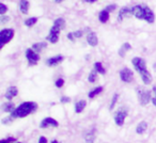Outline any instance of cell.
<instances>
[{"mask_svg": "<svg viewBox=\"0 0 156 143\" xmlns=\"http://www.w3.org/2000/svg\"><path fill=\"white\" fill-rule=\"evenodd\" d=\"M18 93V90L16 87H10L9 89L7 90V93H5V98L11 101L12 98H14Z\"/></svg>", "mask_w": 156, "mask_h": 143, "instance_id": "cell-14", "label": "cell"}, {"mask_svg": "<svg viewBox=\"0 0 156 143\" xmlns=\"http://www.w3.org/2000/svg\"><path fill=\"white\" fill-rule=\"evenodd\" d=\"M38 108V105L33 101H26L19 105L14 111L11 113V116L13 118H25L30 113L34 112Z\"/></svg>", "mask_w": 156, "mask_h": 143, "instance_id": "cell-1", "label": "cell"}, {"mask_svg": "<svg viewBox=\"0 0 156 143\" xmlns=\"http://www.w3.org/2000/svg\"><path fill=\"white\" fill-rule=\"evenodd\" d=\"M120 78L124 82H131L133 80V72L129 68L125 67L120 72Z\"/></svg>", "mask_w": 156, "mask_h": 143, "instance_id": "cell-8", "label": "cell"}, {"mask_svg": "<svg viewBox=\"0 0 156 143\" xmlns=\"http://www.w3.org/2000/svg\"><path fill=\"white\" fill-rule=\"evenodd\" d=\"M39 143H47V139L45 137H41L39 139Z\"/></svg>", "mask_w": 156, "mask_h": 143, "instance_id": "cell-39", "label": "cell"}, {"mask_svg": "<svg viewBox=\"0 0 156 143\" xmlns=\"http://www.w3.org/2000/svg\"><path fill=\"white\" fill-rule=\"evenodd\" d=\"M21 13H24V14H27L29 11V2L27 0H21Z\"/></svg>", "mask_w": 156, "mask_h": 143, "instance_id": "cell-24", "label": "cell"}, {"mask_svg": "<svg viewBox=\"0 0 156 143\" xmlns=\"http://www.w3.org/2000/svg\"><path fill=\"white\" fill-rule=\"evenodd\" d=\"M48 126H53V127H58V122L56 120L51 119V118H46V119H44L41 122L40 124V127H42V128H46Z\"/></svg>", "mask_w": 156, "mask_h": 143, "instance_id": "cell-10", "label": "cell"}, {"mask_svg": "<svg viewBox=\"0 0 156 143\" xmlns=\"http://www.w3.org/2000/svg\"><path fill=\"white\" fill-rule=\"evenodd\" d=\"M87 41H88L89 45L96 46V45H97V43H99V38H97V35H96L94 32H90V33L88 34Z\"/></svg>", "mask_w": 156, "mask_h": 143, "instance_id": "cell-15", "label": "cell"}, {"mask_svg": "<svg viewBox=\"0 0 156 143\" xmlns=\"http://www.w3.org/2000/svg\"><path fill=\"white\" fill-rule=\"evenodd\" d=\"M7 11H8L7 5H5L4 3H0V16L5 14V12H7Z\"/></svg>", "mask_w": 156, "mask_h": 143, "instance_id": "cell-30", "label": "cell"}, {"mask_svg": "<svg viewBox=\"0 0 156 143\" xmlns=\"http://www.w3.org/2000/svg\"><path fill=\"white\" fill-rule=\"evenodd\" d=\"M86 105H87V101H83V99L77 101L76 105H75V111H76V113H80L86 108Z\"/></svg>", "mask_w": 156, "mask_h": 143, "instance_id": "cell-20", "label": "cell"}, {"mask_svg": "<svg viewBox=\"0 0 156 143\" xmlns=\"http://www.w3.org/2000/svg\"><path fill=\"white\" fill-rule=\"evenodd\" d=\"M62 61H63V57L57 56V57H53V58H49V59L46 61V64L48 66H55V65L61 63Z\"/></svg>", "mask_w": 156, "mask_h": 143, "instance_id": "cell-13", "label": "cell"}, {"mask_svg": "<svg viewBox=\"0 0 156 143\" xmlns=\"http://www.w3.org/2000/svg\"><path fill=\"white\" fill-rule=\"evenodd\" d=\"M146 128H148L146 122H140L137 126V128H136V133H139V135H142L146 130Z\"/></svg>", "mask_w": 156, "mask_h": 143, "instance_id": "cell-21", "label": "cell"}, {"mask_svg": "<svg viewBox=\"0 0 156 143\" xmlns=\"http://www.w3.org/2000/svg\"><path fill=\"white\" fill-rule=\"evenodd\" d=\"M131 48V46L128 44V43H124L123 45H122V47L120 48V50H119V55H120V57H125V53H126V51H128L129 49Z\"/></svg>", "mask_w": 156, "mask_h": 143, "instance_id": "cell-23", "label": "cell"}, {"mask_svg": "<svg viewBox=\"0 0 156 143\" xmlns=\"http://www.w3.org/2000/svg\"><path fill=\"white\" fill-rule=\"evenodd\" d=\"M73 34H74V38H80L82 35V31H80V30H78V31H75L73 32Z\"/></svg>", "mask_w": 156, "mask_h": 143, "instance_id": "cell-36", "label": "cell"}, {"mask_svg": "<svg viewBox=\"0 0 156 143\" xmlns=\"http://www.w3.org/2000/svg\"><path fill=\"white\" fill-rule=\"evenodd\" d=\"M143 19H146L148 23L152 24L155 21V16H154V13H153L151 9L146 5H143Z\"/></svg>", "mask_w": 156, "mask_h": 143, "instance_id": "cell-9", "label": "cell"}, {"mask_svg": "<svg viewBox=\"0 0 156 143\" xmlns=\"http://www.w3.org/2000/svg\"><path fill=\"white\" fill-rule=\"evenodd\" d=\"M26 58L28 59L29 65H34V64H36V63L39 62L40 60L39 55L32 48H29L26 50Z\"/></svg>", "mask_w": 156, "mask_h": 143, "instance_id": "cell-4", "label": "cell"}, {"mask_svg": "<svg viewBox=\"0 0 156 143\" xmlns=\"http://www.w3.org/2000/svg\"><path fill=\"white\" fill-rule=\"evenodd\" d=\"M9 19H10V17H8V16H4V15H1V16H0V23H1V24H4V23L9 21Z\"/></svg>", "mask_w": 156, "mask_h": 143, "instance_id": "cell-34", "label": "cell"}, {"mask_svg": "<svg viewBox=\"0 0 156 143\" xmlns=\"http://www.w3.org/2000/svg\"><path fill=\"white\" fill-rule=\"evenodd\" d=\"M140 76H141V79L143 81V83L150 84L151 83V80H152V77H151V74L148 72V70H143L140 73Z\"/></svg>", "mask_w": 156, "mask_h": 143, "instance_id": "cell-16", "label": "cell"}, {"mask_svg": "<svg viewBox=\"0 0 156 143\" xmlns=\"http://www.w3.org/2000/svg\"><path fill=\"white\" fill-rule=\"evenodd\" d=\"M116 4H110V5H108V7L106 8V11H108V12H112V11H114V9H116Z\"/></svg>", "mask_w": 156, "mask_h": 143, "instance_id": "cell-35", "label": "cell"}, {"mask_svg": "<svg viewBox=\"0 0 156 143\" xmlns=\"http://www.w3.org/2000/svg\"><path fill=\"white\" fill-rule=\"evenodd\" d=\"M61 101L62 103H68L70 101V97H62L61 98Z\"/></svg>", "mask_w": 156, "mask_h": 143, "instance_id": "cell-41", "label": "cell"}, {"mask_svg": "<svg viewBox=\"0 0 156 143\" xmlns=\"http://www.w3.org/2000/svg\"><path fill=\"white\" fill-rule=\"evenodd\" d=\"M133 16L139 19H143V5H135L131 8Z\"/></svg>", "mask_w": 156, "mask_h": 143, "instance_id": "cell-11", "label": "cell"}, {"mask_svg": "<svg viewBox=\"0 0 156 143\" xmlns=\"http://www.w3.org/2000/svg\"><path fill=\"white\" fill-rule=\"evenodd\" d=\"M131 63H133V65L135 66V68L138 70L139 73H141V72H143V70H146V61L142 59V58L136 57V58H134V59L131 60Z\"/></svg>", "mask_w": 156, "mask_h": 143, "instance_id": "cell-6", "label": "cell"}, {"mask_svg": "<svg viewBox=\"0 0 156 143\" xmlns=\"http://www.w3.org/2000/svg\"><path fill=\"white\" fill-rule=\"evenodd\" d=\"M86 143H94L95 141V129L93 128L86 135Z\"/></svg>", "mask_w": 156, "mask_h": 143, "instance_id": "cell-17", "label": "cell"}, {"mask_svg": "<svg viewBox=\"0 0 156 143\" xmlns=\"http://www.w3.org/2000/svg\"><path fill=\"white\" fill-rule=\"evenodd\" d=\"M60 31H61V29H59L58 27H56V26H53L49 31V34L47 36V41H49V42L53 43V44L57 43L58 38H59V34H60Z\"/></svg>", "mask_w": 156, "mask_h": 143, "instance_id": "cell-5", "label": "cell"}, {"mask_svg": "<svg viewBox=\"0 0 156 143\" xmlns=\"http://www.w3.org/2000/svg\"><path fill=\"white\" fill-rule=\"evenodd\" d=\"M68 38H70L71 41H74V34H73V32H71V33H68Z\"/></svg>", "mask_w": 156, "mask_h": 143, "instance_id": "cell-40", "label": "cell"}, {"mask_svg": "<svg viewBox=\"0 0 156 143\" xmlns=\"http://www.w3.org/2000/svg\"><path fill=\"white\" fill-rule=\"evenodd\" d=\"M137 94H138L139 101H140V104L142 106H146L148 105V103L151 99V92L150 91H144L142 90L141 88H139L137 90Z\"/></svg>", "mask_w": 156, "mask_h": 143, "instance_id": "cell-3", "label": "cell"}, {"mask_svg": "<svg viewBox=\"0 0 156 143\" xmlns=\"http://www.w3.org/2000/svg\"><path fill=\"white\" fill-rule=\"evenodd\" d=\"M12 141H14V139H13V138H9V139L2 140L0 143H10V142H12Z\"/></svg>", "mask_w": 156, "mask_h": 143, "instance_id": "cell-38", "label": "cell"}, {"mask_svg": "<svg viewBox=\"0 0 156 143\" xmlns=\"http://www.w3.org/2000/svg\"><path fill=\"white\" fill-rule=\"evenodd\" d=\"M63 84H64V80L62 79V78H60V79H58V80L56 81V87L57 88L63 87Z\"/></svg>", "mask_w": 156, "mask_h": 143, "instance_id": "cell-33", "label": "cell"}, {"mask_svg": "<svg viewBox=\"0 0 156 143\" xmlns=\"http://www.w3.org/2000/svg\"><path fill=\"white\" fill-rule=\"evenodd\" d=\"M99 21H101V23H103V24L104 23H107L108 19H109V12L106 10L102 11V12L99 13Z\"/></svg>", "mask_w": 156, "mask_h": 143, "instance_id": "cell-22", "label": "cell"}, {"mask_svg": "<svg viewBox=\"0 0 156 143\" xmlns=\"http://www.w3.org/2000/svg\"><path fill=\"white\" fill-rule=\"evenodd\" d=\"M153 93H154V96H153V104H154V106H156V87L153 88Z\"/></svg>", "mask_w": 156, "mask_h": 143, "instance_id": "cell-37", "label": "cell"}, {"mask_svg": "<svg viewBox=\"0 0 156 143\" xmlns=\"http://www.w3.org/2000/svg\"><path fill=\"white\" fill-rule=\"evenodd\" d=\"M85 1H87V2H94L96 0H85Z\"/></svg>", "mask_w": 156, "mask_h": 143, "instance_id": "cell-42", "label": "cell"}, {"mask_svg": "<svg viewBox=\"0 0 156 143\" xmlns=\"http://www.w3.org/2000/svg\"><path fill=\"white\" fill-rule=\"evenodd\" d=\"M14 36V30L13 29H3L0 32V41H1V47H3L7 43H9Z\"/></svg>", "mask_w": 156, "mask_h": 143, "instance_id": "cell-2", "label": "cell"}, {"mask_svg": "<svg viewBox=\"0 0 156 143\" xmlns=\"http://www.w3.org/2000/svg\"><path fill=\"white\" fill-rule=\"evenodd\" d=\"M118 97H119V95L118 94H114V98H112V101H111V104H110V110H112L114 108V105H116V103L118 101Z\"/></svg>", "mask_w": 156, "mask_h": 143, "instance_id": "cell-31", "label": "cell"}, {"mask_svg": "<svg viewBox=\"0 0 156 143\" xmlns=\"http://www.w3.org/2000/svg\"><path fill=\"white\" fill-rule=\"evenodd\" d=\"M36 21H38V18L36 17H31V18H28L27 21H25V25L27 27H32L33 25L36 24Z\"/></svg>", "mask_w": 156, "mask_h": 143, "instance_id": "cell-29", "label": "cell"}, {"mask_svg": "<svg viewBox=\"0 0 156 143\" xmlns=\"http://www.w3.org/2000/svg\"><path fill=\"white\" fill-rule=\"evenodd\" d=\"M46 47H47V44L45 42L36 43V44H33V45H32V49H33L36 53H40V51H42L43 49L46 48Z\"/></svg>", "mask_w": 156, "mask_h": 143, "instance_id": "cell-19", "label": "cell"}, {"mask_svg": "<svg viewBox=\"0 0 156 143\" xmlns=\"http://www.w3.org/2000/svg\"><path fill=\"white\" fill-rule=\"evenodd\" d=\"M127 115V110L125 108H121L119 111L117 112V114L114 116V121H116V124L118 126H122L124 124L125 118Z\"/></svg>", "mask_w": 156, "mask_h": 143, "instance_id": "cell-7", "label": "cell"}, {"mask_svg": "<svg viewBox=\"0 0 156 143\" xmlns=\"http://www.w3.org/2000/svg\"><path fill=\"white\" fill-rule=\"evenodd\" d=\"M55 1H56V2H57V3H60V2H62V1H63V0H55Z\"/></svg>", "mask_w": 156, "mask_h": 143, "instance_id": "cell-43", "label": "cell"}, {"mask_svg": "<svg viewBox=\"0 0 156 143\" xmlns=\"http://www.w3.org/2000/svg\"><path fill=\"white\" fill-rule=\"evenodd\" d=\"M103 91V88L102 87H97L96 89H94V90H92L90 93H89V97L90 98H93V97H95L96 95H99L101 92Z\"/></svg>", "mask_w": 156, "mask_h": 143, "instance_id": "cell-26", "label": "cell"}, {"mask_svg": "<svg viewBox=\"0 0 156 143\" xmlns=\"http://www.w3.org/2000/svg\"><path fill=\"white\" fill-rule=\"evenodd\" d=\"M131 15H133L131 9H129V8H123V9H121L120 12H119V16H118V21H123V18H125V17H129Z\"/></svg>", "mask_w": 156, "mask_h": 143, "instance_id": "cell-12", "label": "cell"}, {"mask_svg": "<svg viewBox=\"0 0 156 143\" xmlns=\"http://www.w3.org/2000/svg\"><path fill=\"white\" fill-rule=\"evenodd\" d=\"M53 26H56V27H58L59 29L62 30L64 28V26H65V21H64L63 18H57L55 21V23H53Z\"/></svg>", "mask_w": 156, "mask_h": 143, "instance_id": "cell-25", "label": "cell"}, {"mask_svg": "<svg viewBox=\"0 0 156 143\" xmlns=\"http://www.w3.org/2000/svg\"><path fill=\"white\" fill-rule=\"evenodd\" d=\"M13 116H8V118H5V119L2 120V123L3 124H10V123H12V121H13Z\"/></svg>", "mask_w": 156, "mask_h": 143, "instance_id": "cell-32", "label": "cell"}, {"mask_svg": "<svg viewBox=\"0 0 156 143\" xmlns=\"http://www.w3.org/2000/svg\"><path fill=\"white\" fill-rule=\"evenodd\" d=\"M1 108H2V111H4V112H11V113H12V112H13L15 109H16V108H15L14 104H13V103H11V101H8V103L3 104Z\"/></svg>", "mask_w": 156, "mask_h": 143, "instance_id": "cell-18", "label": "cell"}, {"mask_svg": "<svg viewBox=\"0 0 156 143\" xmlns=\"http://www.w3.org/2000/svg\"><path fill=\"white\" fill-rule=\"evenodd\" d=\"M94 68L97 70V73L105 74V68L103 67V65H102V63L101 62H96L95 64H94Z\"/></svg>", "mask_w": 156, "mask_h": 143, "instance_id": "cell-28", "label": "cell"}, {"mask_svg": "<svg viewBox=\"0 0 156 143\" xmlns=\"http://www.w3.org/2000/svg\"><path fill=\"white\" fill-rule=\"evenodd\" d=\"M96 77H97V70H96L95 68H93V70H91L90 75H89V81H90V82H94V81L96 80Z\"/></svg>", "mask_w": 156, "mask_h": 143, "instance_id": "cell-27", "label": "cell"}, {"mask_svg": "<svg viewBox=\"0 0 156 143\" xmlns=\"http://www.w3.org/2000/svg\"><path fill=\"white\" fill-rule=\"evenodd\" d=\"M51 143H58V141H57V140H53V141Z\"/></svg>", "mask_w": 156, "mask_h": 143, "instance_id": "cell-44", "label": "cell"}]
</instances>
